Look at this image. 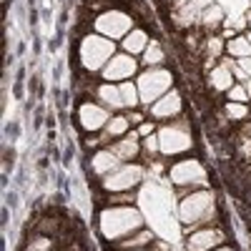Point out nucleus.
<instances>
[{"label":"nucleus","mask_w":251,"mask_h":251,"mask_svg":"<svg viewBox=\"0 0 251 251\" xmlns=\"http://www.w3.org/2000/svg\"><path fill=\"white\" fill-rule=\"evenodd\" d=\"M128 121H131V123H143V121H141V113H131Z\"/></svg>","instance_id":"72a5a7b5"},{"label":"nucleus","mask_w":251,"mask_h":251,"mask_svg":"<svg viewBox=\"0 0 251 251\" xmlns=\"http://www.w3.org/2000/svg\"><path fill=\"white\" fill-rule=\"evenodd\" d=\"M131 25H133V20L126 15V13H121V10L103 13V15L96 20V30H98L100 35L111 38V40H116V38H126V35L131 33Z\"/></svg>","instance_id":"0eeeda50"},{"label":"nucleus","mask_w":251,"mask_h":251,"mask_svg":"<svg viewBox=\"0 0 251 251\" xmlns=\"http://www.w3.org/2000/svg\"><path fill=\"white\" fill-rule=\"evenodd\" d=\"M171 181L176 186H208V174L201 161L188 158L171 166Z\"/></svg>","instance_id":"423d86ee"},{"label":"nucleus","mask_w":251,"mask_h":251,"mask_svg":"<svg viewBox=\"0 0 251 251\" xmlns=\"http://www.w3.org/2000/svg\"><path fill=\"white\" fill-rule=\"evenodd\" d=\"M208 83H211L214 91H228L234 86V73L228 68H224V66H216L211 71V75H208Z\"/></svg>","instance_id":"2eb2a0df"},{"label":"nucleus","mask_w":251,"mask_h":251,"mask_svg":"<svg viewBox=\"0 0 251 251\" xmlns=\"http://www.w3.org/2000/svg\"><path fill=\"white\" fill-rule=\"evenodd\" d=\"M111 151H113L118 158H133V156L138 153V136H136V133H128L123 141H118Z\"/></svg>","instance_id":"dca6fc26"},{"label":"nucleus","mask_w":251,"mask_h":251,"mask_svg":"<svg viewBox=\"0 0 251 251\" xmlns=\"http://www.w3.org/2000/svg\"><path fill=\"white\" fill-rule=\"evenodd\" d=\"M141 226H143V216L133 206H116L100 214V234L108 241L121 239L131 231H141Z\"/></svg>","instance_id":"f257e3e1"},{"label":"nucleus","mask_w":251,"mask_h":251,"mask_svg":"<svg viewBox=\"0 0 251 251\" xmlns=\"http://www.w3.org/2000/svg\"><path fill=\"white\" fill-rule=\"evenodd\" d=\"M118 169V156L113 151H98L93 156V171L100 174V176H108L111 171Z\"/></svg>","instance_id":"4468645a"},{"label":"nucleus","mask_w":251,"mask_h":251,"mask_svg":"<svg viewBox=\"0 0 251 251\" xmlns=\"http://www.w3.org/2000/svg\"><path fill=\"white\" fill-rule=\"evenodd\" d=\"M214 194L211 191H199L191 194L188 199L181 201L178 206V216L183 224H203L216 214V206H214Z\"/></svg>","instance_id":"7ed1b4c3"},{"label":"nucleus","mask_w":251,"mask_h":251,"mask_svg":"<svg viewBox=\"0 0 251 251\" xmlns=\"http://www.w3.org/2000/svg\"><path fill=\"white\" fill-rule=\"evenodd\" d=\"M123 50L128 53V55H138V53H146V48H149V35H146L141 28L131 30L128 35L123 38Z\"/></svg>","instance_id":"ddd939ff"},{"label":"nucleus","mask_w":251,"mask_h":251,"mask_svg":"<svg viewBox=\"0 0 251 251\" xmlns=\"http://www.w3.org/2000/svg\"><path fill=\"white\" fill-rule=\"evenodd\" d=\"M141 176H143L141 166L126 163V166H118L116 171H111L106 176V181H103V186H106L108 191H126V188H133L141 181Z\"/></svg>","instance_id":"6e6552de"},{"label":"nucleus","mask_w":251,"mask_h":251,"mask_svg":"<svg viewBox=\"0 0 251 251\" xmlns=\"http://www.w3.org/2000/svg\"><path fill=\"white\" fill-rule=\"evenodd\" d=\"M78 116H80V126L86 131H98L103 126H108V121H111L108 111L103 106H96V103H83Z\"/></svg>","instance_id":"9b49d317"},{"label":"nucleus","mask_w":251,"mask_h":251,"mask_svg":"<svg viewBox=\"0 0 251 251\" xmlns=\"http://www.w3.org/2000/svg\"><path fill=\"white\" fill-rule=\"evenodd\" d=\"M131 251H146V249H131Z\"/></svg>","instance_id":"e433bc0d"},{"label":"nucleus","mask_w":251,"mask_h":251,"mask_svg":"<svg viewBox=\"0 0 251 251\" xmlns=\"http://www.w3.org/2000/svg\"><path fill=\"white\" fill-rule=\"evenodd\" d=\"M221 20H224L221 5H211V8H206V10L201 13V23H203V25H214V23H221Z\"/></svg>","instance_id":"4be33fe9"},{"label":"nucleus","mask_w":251,"mask_h":251,"mask_svg":"<svg viewBox=\"0 0 251 251\" xmlns=\"http://www.w3.org/2000/svg\"><path fill=\"white\" fill-rule=\"evenodd\" d=\"M169 3H171V5H174V8L178 10V8H183L186 3H191V0H169Z\"/></svg>","instance_id":"473e14b6"},{"label":"nucleus","mask_w":251,"mask_h":251,"mask_svg":"<svg viewBox=\"0 0 251 251\" xmlns=\"http://www.w3.org/2000/svg\"><path fill=\"white\" fill-rule=\"evenodd\" d=\"M128 118H123V116H116V118H111L108 121V126H106V131H108V136H123L126 131H128Z\"/></svg>","instance_id":"412c9836"},{"label":"nucleus","mask_w":251,"mask_h":251,"mask_svg":"<svg viewBox=\"0 0 251 251\" xmlns=\"http://www.w3.org/2000/svg\"><path fill=\"white\" fill-rule=\"evenodd\" d=\"M246 93H249V98H251V80H246Z\"/></svg>","instance_id":"f704fd0d"},{"label":"nucleus","mask_w":251,"mask_h":251,"mask_svg":"<svg viewBox=\"0 0 251 251\" xmlns=\"http://www.w3.org/2000/svg\"><path fill=\"white\" fill-rule=\"evenodd\" d=\"M208 53H211V55H219V53H221V40H219V38L208 40Z\"/></svg>","instance_id":"cd10ccee"},{"label":"nucleus","mask_w":251,"mask_h":251,"mask_svg":"<svg viewBox=\"0 0 251 251\" xmlns=\"http://www.w3.org/2000/svg\"><path fill=\"white\" fill-rule=\"evenodd\" d=\"M138 136H143V138L153 136V123H141L138 126Z\"/></svg>","instance_id":"a878e982"},{"label":"nucleus","mask_w":251,"mask_h":251,"mask_svg":"<svg viewBox=\"0 0 251 251\" xmlns=\"http://www.w3.org/2000/svg\"><path fill=\"white\" fill-rule=\"evenodd\" d=\"M231 73H234V75H236V78H241V80H246V78H249V75H246V71H244V68H241V66H239V68H234V71H231Z\"/></svg>","instance_id":"2f4dec72"},{"label":"nucleus","mask_w":251,"mask_h":251,"mask_svg":"<svg viewBox=\"0 0 251 251\" xmlns=\"http://www.w3.org/2000/svg\"><path fill=\"white\" fill-rule=\"evenodd\" d=\"M153 236H151V231H146V228H141V231L133 236V239H126L118 249H123V251H131V249H141L143 244H149Z\"/></svg>","instance_id":"aec40b11"},{"label":"nucleus","mask_w":251,"mask_h":251,"mask_svg":"<svg viewBox=\"0 0 251 251\" xmlns=\"http://www.w3.org/2000/svg\"><path fill=\"white\" fill-rule=\"evenodd\" d=\"M136 58L128 55V53H116L108 66L103 68V75H106V80H128L133 73H136Z\"/></svg>","instance_id":"9d476101"},{"label":"nucleus","mask_w":251,"mask_h":251,"mask_svg":"<svg viewBox=\"0 0 251 251\" xmlns=\"http://www.w3.org/2000/svg\"><path fill=\"white\" fill-rule=\"evenodd\" d=\"M191 5H194V8H199V10L203 13L206 8H211V5H214V0H191Z\"/></svg>","instance_id":"c756f323"},{"label":"nucleus","mask_w":251,"mask_h":251,"mask_svg":"<svg viewBox=\"0 0 251 251\" xmlns=\"http://www.w3.org/2000/svg\"><path fill=\"white\" fill-rule=\"evenodd\" d=\"M158 143H161V153L166 156H176V153H183L191 149V131H188V126L181 123V126H163L158 131Z\"/></svg>","instance_id":"39448f33"},{"label":"nucleus","mask_w":251,"mask_h":251,"mask_svg":"<svg viewBox=\"0 0 251 251\" xmlns=\"http://www.w3.org/2000/svg\"><path fill=\"white\" fill-rule=\"evenodd\" d=\"M98 98L106 103V106H111V108H126L123 98H121V88L111 86V83H103V86L98 88Z\"/></svg>","instance_id":"f3484780"},{"label":"nucleus","mask_w":251,"mask_h":251,"mask_svg":"<svg viewBox=\"0 0 251 251\" xmlns=\"http://www.w3.org/2000/svg\"><path fill=\"white\" fill-rule=\"evenodd\" d=\"M226 93H228V100H234V103H244V100H249L246 86H231Z\"/></svg>","instance_id":"393cba45"},{"label":"nucleus","mask_w":251,"mask_h":251,"mask_svg":"<svg viewBox=\"0 0 251 251\" xmlns=\"http://www.w3.org/2000/svg\"><path fill=\"white\" fill-rule=\"evenodd\" d=\"M163 63V50L158 43H149V48H146V66H161Z\"/></svg>","instance_id":"5701e85b"},{"label":"nucleus","mask_w":251,"mask_h":251,"mask_svg":"<svg viewBox=\"0 0 251 251\" xmlns=\"http://www.w3.org/2000/svg\"><path fill=\"white\" fill-rule=\"evenodd\" d=\"M239 66L246 71V75H251V55H249V58H241V60H239Z\"/></svg>","instance_id":"7c9ffc66"},{"label":"nucleus","mask_w":251,"mask_h":251,"mask_svg":"<svg viewBox=\"0 0 251 251\" xmlns=\"http://www.w3.org/2000/svg\"><path fill=\"white\" fill-rule=\"evenodd\" d=\"M121 98H123V106L126 108H136L138 106V100H141V93H138V86L131 80H123L121 83Z\"/></svg>","instance_id":"a211bd4d"},{"label":"nucleus","mask_w":251,"mask_h":251,"mask_svg":"<svg viewBox=\"0 0 251 251\" xmlns=\"http://www.w3.org/2000/svg\"><path fill=\"white\" fill-rule=\"evenodd\" d=\"M249 43H251V35H249Z\"/></svg>","instance_id":"4c0bfd02"},{"label":"nucleus","mask_w":251,"mask_h":251,"mask_svg":"<svg viewBox=\"0 0 251 251\" xmlns=\"http://www.w3.org/2000/svg\"><path fill=\"white\" fill-rule=\"evenodd\" d=\"M171 83H174V78L166 68H151L138 78L136 86H138V93H141L143 103H156L161 96H166L171 91Z\"/></svg>","instance_id":"20e7f679"},{"label":"nucleus","mask_w":251,"mask_h":251,"mask_svg":"<svg viewBox=\"0 0 251 251\" xmlns=\"http://www.w3.org/2000/svg\"><path fill=\"white\" fill-rule=\"evenodd\" d=\"M146 149H149L151 153H153V151H161V143H158V138H156V136H149V138H146Z\"/></svg>","instance_id":"bb28decb"},{"label":"nucleus","mask_w":251,"mask_h":251,"mask_svg":"<svg viewBox=\"0 0 251 251\" xmlns=\"http://www.w3.org/2000/svg\"><path fill=\"white\" fill-rule=\"evenodd\" d=\"M216 251H231V249H226V246H219V249H216Z\"/></svg>","instance_id":"c9c22d12"},{"label":"nucleus","mask_w":251,"mask_h":251,"mask_svg":"<svg viewBox=\"0 0 251 251\" xmlns=\"http://www.w3.org/2000/svg\"><path fill=\"white\" fill-rule=\"evenodd\" d=\"M224 231L221 228H214V226H203V228H196V231L188 236V251H214L224 244Z\"/></svg>","instance_id":"1a4fd4ad"},{"label":"nucleus","mask_w":251,"mask_h":251,"mask_svg":"<svg viewBox=\"0 0 251 251\" xmlns=\"http://www.w3.org/2000/svg\"><path fill=\"white\" fill-rule=\"evenodd\" d=\"M226 113H228V118H244V116L249 113V108L244 106V103H234V100H228V103H226Z\"/></svg>","instance_id":"b1692460"},{"label":"nucleus","mask_w":251,"mask_h":251,"mask_svg":"<svg viewBox=\"0 0 251 251\" xmlns=\"http://www.w3.org/2000/svg\"><path fill=\"white\" fill-rule=\"evenodd\" d=\"M226 50H228V55H234V58H249L251 55V43H249V38H231L226 43Z\"/></svg>","instance_id":"6ab92c4d"},{"label":"nucleus","mask_w":251,"mask_h":251,"mask_svg":"<svg viewBox=\"0 0 251 251\" xmlns=\"http://www.w3.org/2000/svg\"><path fill=\"white\" fill-rule=\"evenodd\" d=\"M149 113L153 118H171V116H178L181 113V96L178 91H169L166 96H161L153 106L149 108Z\"/></svg>","instance_id":"f8f14e48"},{"label":"nucleus","mask_w":251,"mask_h":251,"mask_svg":"<svg viewBox=\"0 0 251 251\" xmlns=\"http://www.w3.org/2000/svg\"><path fill=\"white\" fill-rule=\"evenodd\" d=\"M48 246H50V241H48V239H38V241L30 246V251H48Z\"/></svg>","instance_id":"c85d7f7f"},{"label":"nucleus","mask_w":251,"mask_h":251,"mask_svg":"<svg viewBox=\"0 0 251 251\" xmlns=\"http://www.w3.org/2000/svg\"><path fill=\"white\" fill-rule=\"evenodd\" d=\"M116 55L113 40L106 35H88L80 43V63L88 71H103L108 66V60Z\"/></svg>","instance_id":"f03ea898"}]
</instances>
